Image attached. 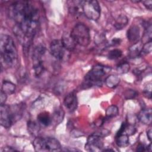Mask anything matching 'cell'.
I'll return each mask as SVG.
<instances>
[{
    "mask_svg": "<svg viewBox=\"0 0 152 152\" xmlns=\"http://www.w3.org/2000/svg\"><path fill=\"white\" fill-rule=\"evenodd\" d=\"M10 11L17 26L25 37L31 40L39 27V15L37 9L30 1H20L14 2Z\"/></svg>",
    "mask_w": 152,
    "mask_h": 152,
    "instance_id": "cell-1",
    "label": "cell"
},
{
    "mask_svg": "<svg viewBox=\"0 0 152 152\" xmlns=\"http://www.w3.org/2000/svg\"><path fill=\"white\" fill-rule=\"evenodd\" d=\"M0 50L2 59L9 66L13 65L17 59V51L12 37L7 34L0 36Z\"/></svg>",
    "mask_w": 152,
    "mask_h": 152,
    "instance_id": "cell-2",
    "label": "cell"
},
{
    "mask_svg": "<svg viewBox=\"0 0 152 152\" xmlns=\"http://www.w3.org/2000/svg\"><path fill=\"white\" fill-rule=\"evenodd\" d=\"M109 68L102 65H96L90 70L84 77L83 86L84 88L93 86H99L102 83L103 76L109 71Z\"/></svg>",
    "mask_w": 152,
    "mask_h": 152,
    "instance_id": "cell-3",
    "label": "cell"
},
{
    "mask_svg": "<svg viewBox=\"0 0 152 152\" xmlns=\"http://www.w3.org/2000/svg\"><path fill=\"white\" fill-rule=\"evenodd\" d=\"M20 110L17 106H10L2 104L0 106V122L5 128H10L17 119L20 118Z\"/></svg>",
    "mask_w": 152,
    "mask_h": 152,
    "instance_id": "cell-4",
    "label": "cell"
},
{
    "mask_svg": "<svg viewBox=\"0 0 152 152\" xmlns=\"http://www.w3.org/2000/svg\"><path fill=\"white\" fill-rule=\"evenodd\" d=\"M33 145L37 151H61V145L59 141L53 137H36Z\"/></svg>",
    "mask_w": 152,
    "mask_h": 152,
    "instance_id": "cell-5",
    "label": "cell"
},
{
    "mask_svg": "<svg viewBox=\"0 0 152 152\" xmlns=\"http://www.w3.org/2000/svg\"><path fill=\"white\" fill-rule=\"evenodd\" d=\"M70 34L77 44L87 46L90 42V34L88 28L83 23L76 24L72 29Z\"/></svg>",
    "mask_w": 152,
    "mask_h": 152,
    "instance_id": "cell-6",
    "label": "cell"
},
{
    "mask_svg": "<svg viewBox=\"0 0 152 152\" xmlns=\"http://www.w3.org/2000/svg\"><path fill=\"white\" fill-rule=\"evenodd\" d=\"M83 12L85 16L91 20H97L100 16L101 9L98 1L96 0L81 1Z\"/></svg>",
    "mask_w": 152,
    "mask_h": 152,
    "instance_id": "cell-7",
    "label": "cell"
},
{
    "mask_svg": "<svg viewBox=\"0 0 152 152\" xmlns=\"http://www.w3.org/2000/svg\"><path fill=\"white\" fill-rule=\"evenodd\" d=\"M103 133H94L90 135L87 139L85 148L90 151H100L103 147Z\"/></svg>",
    "mask_w": 152,
    "mask_h": 152,
    "instance_id": "cell-8",
    "label": "cell"
},
{
    "mask_svg": "<svg viewBox=\"0 0 152 152\" xmlns=\"http://www.w3.org/2000/svg\"><path fill=\"white\" fill-rule=\"evenodd\" d=\"M65 48L61 40L55 39L51 42L50 45V52L52 55L56 59L61 60L65 55Z\"/></svg>",
    "mask_w": 152,
    "mask_h": 152,
    "instance_id": "cell-9",
    "label": "cell"
},
{
    "mask_svg": "<svg viewBox=\"0 0 152 152\" xmlns=\"http://www.w3.org/2000/svg\"><path fill=\"white\" fill-rule=\"evenodd\" d=\"M64 103L68 110L71 112L74 111L77 109L78 105L77 97L75 93L72 91L67 94L64 99Z\"/></svg>",
    "mask_w": 152,
    "mask_h": 152,
    "instance_id": "cell-10",
    "label": "cell"
},
{
    "mask_svg": "<svg viewBox=\"0 0 152 152\" xmlns=\"http://www.w3.org/2000/svg\"><path fill=\"white\" fill-rule=\"evenodd\" d=\"M128 39L133 43H136L139 42L140 38V28L136 26H132L127 31L126 33Z\"/></svg>",
    "mask_w": 152,
    "mask_h": 152,
    "instance_id": "cell-11",
    "label": "cell"
},
{
    "mask_svg": "<svg viewBox=\"0 0 152 152\" xmlns=\"http://www.w3.org/2000/svg\"><path fill=\"white\" fill-rule=\"evenodd\" d=\"M152 112L151 109H142L138 114V120L145 125H150L152 119Z\"/></svg>",
    "mask_w": 152,
    "mask_h": 152,
    "instance_id": "cell-12",
    "label": "cell"
},
{
    "mask_svg": "<svg viewBox=\"0 0 152 152\" xmlns=\"http://www.w3.org/2000/svg\"><path fill=\"white\" fill-rule=\"evenodd\" d=\"M61 41L66 50L72 51L74 49L77 43L75 42L74 39L72 38L70 33H64L62 37Z\"/></svg>",
    "mask_w": 152,
    "mask_h": 152,
    "instance_id": "cell-13",
    "label": "cell"
},
{
    "mask_svg": "<svg viewBox=\"0 0 152 152\" xmlns=\"http://www.w3.org/2000/svg\"><path fill=\"white\" fill-rule=\"evenodd\" d=\"M38 122L44 126H48L52 123V118L47 112H43L37 115Z\"/></svg>",
    "mask_w": 152,
    "mask_h": 152,
    "instance_id": "cell-14",
    "label": "cell"
},
{
    "mask_svg": "<svg viewBox=\"0 0 152 152\" xmlns=\"http://www.w3.org/2000/svg\"><path fill=\"white\" fill-rule=\"evenodd\" d=\"M142 45L141 43L138 42L135 43L129 49V56L131 58L138 57L141 53Z\"/></svg>",
    "mask_w": 152,
    "mask_h": 152,
    "instance_id": "cell-15",
    "label": "cell"
},
{
    "mask_svg": "<svg viewBox=\"0 0 152 152\" xmlns=\"http://www.w3.org/2000/svg\"><path fill=\"white\" fill-rule=\"evenodd\" d=\"M46 52V48L42 45L37 46L33 50L32 58L33 61H42V58L45 55Z\"/></svg>",
    "mask_w": 152,
    "mask_h": 152,
    "instance_id": "cell-16",
    "label": "cell"
},
{
    "mask_svg": "<svg viewBox=\"0 0 152 152\" xmlns=\"http://www.w3.org/2000/svg\"><path fill=\"white\" fill-rule=\"evenodd\" d=\"M116 143L118 147H125L129 144L128 135L125 133L117 134L116 136Z\"/></svg>",
    "mask_w": 152,
    "mask_h": 152,
    "instance_id": "cell-17",
    "label": "cell"
},
{
    "mask_svg": "<svg viewBox=\"0 0 152 152\" xmlns=\"http://www.w3.org/2000/svg\"><path fill=\"white\" fill-rule=\"evenodd\" d=\"M81 1H71V5L69 6V11L73 15H78L83 12Z\"/></svg>",
    "mask_w": 152,
    "mask_h": 152,
    "instance_id": "cell-18",
    "label": "cell"
},
{
    "mask_svg": "<svg viewBox=\"0 0 152 152\" xmlns=\"http://www.w3.org/2000/svg\"><path fill=\"white\" fill-rule=\"evenodd\" d=\"M15 90V86L14 84L9 81L4 80L2 85V90L7 94H11L14 93Z\"/></svg>",
    "mask_w": 152,
    "mask_h": 152,
    "instance_id": "cell-19",
    "label": "cell"
},
{
    "mask_svg": "<svg viewBox=\"0 0 152 152\" xmlns=\"http://www.w3.org/2000/svg\"><path fill=\"white\" fill-rule=\"evenodd\" d=\"M119 82L120 78L115 75H110L105 79V84L109 88H114L116 87Z\"/></svg>",
    "mask_w": 152,
    "mask_h": 152,
    "instance_id": "cell-20",
    "label": "cell"
},
{
    "mask_svg": "<svg viewBox=\"0 0 152 152\" xmlns=\"http://www.w3.org/2000/svg\"><path fill=\"white\" fill-rule=\"evenodd\" d=\"M128 23V19L126 16L120 15L115 20L114 27L117 30H121L127 25Z\"/></svg>",
    "mask_w": 152,
    "mask_h": 152,
    "instance_id": "cell-21",
    "label": "cell"
},
{
    "mask_svg": "<svg viewBox=\"0 0 152 152\" xmlns=\"http://www.w3.org/2000/svg\"><path fill=\"white\" fill-rule=\"evenodd\" d=\"M119 113L118 108L115 105L109 106L106 110V117L107 119H110L116 116Z\"/></svg>",
    "mask_w": 152,
    "mask_h": 152,
    "instance_id": "cell-22",
    "label": "cell"
},
{
    "mask_svg": "<svg viewBox=\"0 0 152 152\" xmlns=\"http://www.w3.org/2000/svg\"><path fill=\"white\" fill-rule=\"evenodd\" d=\"M33 69L34 71L35 75L40 76L44 71V66L43 65V61H34L33 62Z\"/></svg>",
    "mask_w": 152,
    "mask_h": 152,
    "instance_id": "cell-23",
    "label": "cell"
},
{
    "mask_svg": "<svg viewBox=\"0 0 152 152\" xmlns=\"http://www.w3.org/2000/svg\"><path fill=\"white\" fill-rule=\"evenodd\" d=\"M64 112L62 109H56L53 115V117L52 118V121L53 120L56 122V123H60L64 118Z\"/></svg>",
    "mask_w": 152,
    "mask_h": 152,
    "instance_id": "cell-24",
    "label": "cell"
},
{
    "mask_svg": "<svg viewBox=\"0 0 152 152\" xmlns=\"http://www.w3.org/2000/svg\"><path fill=\"white\" fill-rule=\"evenodd\" d=\"M129 64L126 62H123L117 66L116 69L119 74H125L129 70Z\"/></svg>",
    "mask_w": 152,
    "mask_h": 152,
    "instance_id": "cell-25",
    "label": "cell"
},
{
    "mask_svg": "<svg viewBox=\"0 0 152 152\" xmlns=\"http://www.w3.org/2000/svg\"><path fill=\"white\" fill-rule=\"evenodd\" d=\"M122 55V52L120 49H115L110 50L108 53V58L110 59H116L120 58Z\"/></svg>",
    "mask_w": 152,
    "mask_h": 152,
    "instance_id": "cell-26",
    "label": "cell"
},
{
    "mask_svg": "<svg viewBox=\"0 0 152 152\" xmlns=\"http://www.w3.org/2000/svg\"><path fill=\"white\" fill-rule=\"evenodd\" d=\"M152 50V43L151 40H150L146 43H144V45H142L141 53L146 55L150 53Z\"/></svg>",
    "mask_w": 152,
    "mask_h": 152,
    "instance_id": "cell-27",
    "label": "cell"
},
{
    "mask_svg": "<svg viewBox=\"0 0 152 152\" xmlns=\"http://www.w3.org/2000/svg\"><path fill=\"white\" fill-rule=\"evenodd\" d=\"M137 95V91H135L134 90H131V89H128L126 90L124 94V96L125 97V98L126 99H133L135 97H136Z\"/></svg>",
    "mask_w": 152,
    "mask_h": 152,
    "instance_id": "cell-28",
    "label": "cell"
},
{
    "mask_svg": "<svg viewBox=\"0 0 152 152\" xmlns=\"http://www.w3.org/2000/svg\"><path fill=\"white\" fill-rule=\"evenodd\" d=\"M7 94L4 93L2 91H1V95H0V102H1V104H5V102L7 99Z\"/></svg>",
    "mask_w": 152,
    "mask_h": 152,
    "instance_id": "cell-29",
    "label": "cell"
},
{
    "mask_svg": "<svg viewBox=\"0 0 152 152\" xmlns=\"http://www.w3.org/2000/svg\"><path fill=\"white\" fill-rule=\"evenodd\" d=\"M144 5L149 10H151L152 8V1H142Z\"/></svg>",
    "mask_w": 152,
    "mask_h": 152,
    "instance_id": "cell-30",
    "label": "cell"
},
{
    "mask_svg": "<svg viewBox=\"0 0 152 152\" xmlns=\"http://www.w3.org/2000/svg\"><path fill=\"white\" fill-rule=\"evenodd\" d=\"M146 150V147L143 144H139V145L137 148V151H143Z\"/></svg>",
    "mask_w": 152,
    "mask_h": 152,
    "instance_id": "cell-31",
    "label": "cell"
},
{
    "mask_svg": "<svg viewBox=\"0 0 152 152\" xmlns=\"http://www.w3.org/2000/svg\"><path fill=\"white\" fill-rule=\"evenodd\" d=\"M151 134H152V132H151V129H150L147 132V135L148 137V139L150 141H151Z\"/></svg>",
    "mask_w": 152,
    "mask_h": 152,
    "instance_id": "cell-32",
    "label": "cell"
}]
</instances>
